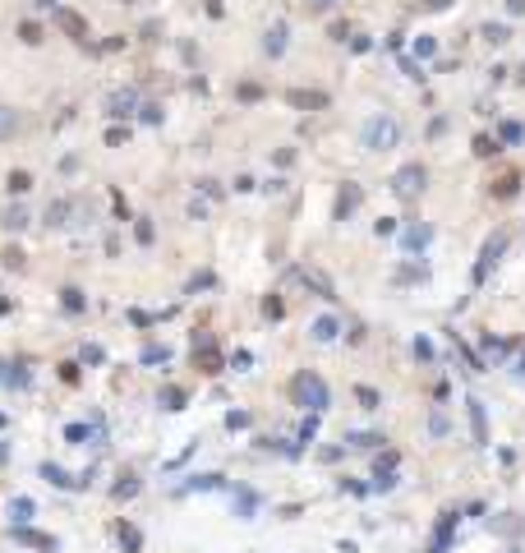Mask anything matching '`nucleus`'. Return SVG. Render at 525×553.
<instances>
[{"label": "nucleus", "instance_id": "nucleus-1", "mask_svg": "<svg viewBox=\"0 0 525 553\" xmlns=\"http://www.w3.org/2000/svg\"><path fill=\"white\" fill-rule=\"evenodd\" d=\"M291 397L304 406V411H327L332 406V392H327V383L318 378V373H295V383H291Z\"/></svg>", "mask_w": 525, "mask_h": 553}, {"label": "nucleus", "instance_id": "nucleus-2", "mask_svg": "<svg viewBox=\"0 0 525 553\" xmlns=\"http://www.w3.org/2000/svg\"><path fill=\"white\" fill-rule=\"evenodd\" d=\"M401 143V124L392 120V116H373L364 124V148L369 153H387V148H396Z\"/></svg>", "mask_w": 525, "mask_h": 553}, {"label": "nucleus", "instance_id": "nucleus-3", "mask_svg": "<svg viewBox=\"0 0 525 553\" xmlns=\"http://www.w3.org/2000/svg\"><path fill=\"white\" fill-rule=\"evenodd\" d=\"M424 180H429V171L419 166V162H410V166H401L392 175V189H396V199H419V194H424Z\"/></svg>", "mask_w": 525, "mask_h": 553}, {"label": "nucleus", "instance_id": "nucleus-4", "mask_svg": "<svg viewBox=\"0 0 525 553\" xmlns=\"http://www.w3.org/2000/svg\"><path fill=\"white\" fill-rule=\"evenodd\" d=\"M502 249H507V230H493L489 240H484V249H479V263H475V286L484 281V276L498 268V259H502Z\"/></svg>", "mask_w": 525, "mask_h": 553}, {"label": "nucleus", "instance_id": "nucleus-5", "mask_svg": "<svg viewBox=\"0 0 525 553\" xmlns=\"http://www.w3.org/2000/svg\"><path fill=\"white\" fill-rule=\"evenodd\" d=\"M143 102H139V92L134 88H115L107 92V116H115V120H129V116H139Z\"/></svg>", "mask_w": 525, "mask_h": 553}, {"label": "nucleus", "instance_id": "nucleus-6", "mask_svg": "<svg viewBox=\"0 0 525 553\" xmlns=\"http://www.w3.org/2000/svg\"><path fill=\"white\" fill-rule=\"evenodd\" d=\"M286 102H291V107H300V111H323V107H327V92H304V88H295Z\"/></svg>", "mask_w": 525, "mask_h": 553}, {"label": "nucleus", "instance_id": "nucleus-7", "mask_svg": "<svg viewBox=\"0 0 525 553\" xmlns=\"http://www.w3.org/2000/svg\"><path fill=\"white\" fill-rule=\"evenodd\" d=\"M286 37H291V28H286V23H272V28H267V42H262V51H267V56H281V51H286Z\"/></svg>", "mask_w": 525, "mask_h": 553}, {"label": "nucleus", "instance_id": "nucleus-8", "mask_svg": "<svg viewBox=\"0 0 525 553\" xmlns=\"http://www.w3.org/2000/svg\"><path fill=\"white\" fill-rule=\"evenodd\" d=\"M0 383H5V387H23V383H28V373H19L14 360H0Z\"/></svg>", "mask_w": 525, "mask_h": 553}, {"label": "nucleus", "instance_id": "nucleus-9", "mask_svg": "<svg viewBox=\"0 0 525 553\" xmlns=\"http://www.w3.org/2000/svg\"><path fill=\"white\" fill-rule=\"evenodd\" d=\"M470 424H475V443H489V424H484V406L470 401Z\"/></svg>", "mask_w": 525, "mask_h": 553}, {"label": "nucleus", "instance_id": "nucleus-10", "mask_svg": "<svg viewBox=\"0 0 525 553\" xmlns=\"http://www.w3.org/2000/svg\"><path fill=\"white\" fill-rule=\"evenodd\" d=\"M19 129V111L14 107H0V138H10Z\"/></svg>", "mask_w": 525, "mask_h": 553}, {"label": "nucleus", "instance_id": "nucleus-11", "mask_svg": "<svg viewBox=\"0 0 525 553\" xmlns=\"http://www.w3.org/2000/svg\"><path fill=\"white\" fill-rule=\"evenodd\" d=\"M337 332H341L337 318H318V323H313V341H332Z\"/></svg>", "mask_w": 525, "mask_h": 553}, {"label": "nucleus", "instance_id": "nucleus-12", "mask_svg": "<svg viewBox=\"0 0 525 553\" xmlns=\"http://www.w3.org/2000/svg\"><path fill=\"white\" fill-rule=\"evenodd\" d=\"M355 203H359V189H355V184H346V189H341V203H337V217H346Z\"/></svg>", "mask_w": 525, "mask_h": 553}, {"label": "nucleus", "instance_id": "nucleus-13", "mask_svg": "<svg viewBox=\"0 0 525 553\" xmlns=\"http://www.w3.org/2000/svg\"><path fill=\"white\" fill-rule=\"evenodd\" d=\"M429 245V226H410L405 230V249H424Z\"/></svg>", "mask_w": 525, "mask_h": 553}, {"label": "nucleus", "instance_id": "nucleus-14", "mask_svg": "<svg viewBox=\"0 0 525 553\" xmlns=\"http://www.w3.org/2000/svg\"><path fill=\"white\" fill-rule=\"evenodd\" d=\"M32 512H37V507H32V498H14V503H10V517H14V521H28Z\"/></svg>", "mask_w": 525, "mask_h": 553}, {"label": "nucleus", "instance_id": "nucleus-15", "mask_svg": "<svg viewBox=\"0 0 525 553\" xmlns=\"http://www.w3.org/2000/svg\"><path fill=\"white\" fill-rule=\"evenodd\" d=\"M28 221H32V217L23 213V208H10V213H5V230H23Z\"/></svg>", "mask_w": 525, "mask_h": 553}, {"label": "nucleus", "instance_id": "nucleus-16", "mask_svg": "<svg viewBox=\"0 0 525 553\" xmlns=\"http://www.w3.org/2000/svg\"><path fill=\"white\" fill-rule=\"evenodd\" d=\"M161 406H166V411H180V406H185V392H180V387H166V392H161Z\"/></svg>", "mask_w": 525, "mask_h": 553}, {"label": "nucleus", "instance_id": "nucleus-17", "mask_svg": "<svg viewBox=\"0 0 525 553\" xmlns=\"http://www.w3.org/2000/svg\"><path fill=\"white\" fill-rule=\"evenodd\" d=\"M120 544H124V553H139V535H134V525L120 521Z\"/></svg>", "mask_w": 525, "mask_h": 553}, {"label": "nucleus", "instance_id": "nucleus-18", "mask_svg": "<svg viewBox=\"0 0 525 553\" xmlns=\"http://www.w3.org/2000/svg\"><path fill=\"white\" fill-rule=\"evenodd\" d=\"M65 213H69V203H51V213H47V226H65Z\"/></svg>", "mask_w": 525, "mask_h": 553}, {"label": "nucleus", "instance_id": "nucleus-19", "mask_svg": "<svg viewBox=\"0 0 525 553\" xmlns=\"http://www.w3.org/2000/svg\"><path fill=\"white\" fill-rule=\"evenodd\" d=\"M199 369H203V373H216V369H221V355H212V351H199Z\"/></svg>", "mask_w": 525, "mask_h": 553}, {"label": "nucleus", "instance_id": "nucleus-20", "mask_svg": "<svg viewBox=\"0 0 525 553\" xmlns=\"http://www.w3.org/2000/svg\"><path fill=\"white\" fill-rule=\"evenodd\" d=\"M484 37H489V42H493V46H502V42H507V37H511V32L502 28V23H489V28H484Z\"/></svg>", "mask_w": 525, "mask_h": 553}, {"label": "nucleus", "instance_id": "nucleus-21", "mask_svg": "<svg viewBox=\"0 0 525 553\" xmlns=\"http://www.w3.org/2000/svg\"><path fill=\"white\" fill-rule=\"evenodd\" d=\"M60 28H65V32H78V37H83V19L65 10V14H60Z\"/></svg>", "mask_w": 525, "mask_h": 553}, {"label": "nucleus", "instance_id": "nucleus-22", "mask_svg": "<svg viewBox=\"0 0 525 553\" xmlns=\"http://www.w3.org/2000/svg\"><path fill=\"white\" fill-rule=\"evenodd\" d=\"M433 51H438V42H433V37H419V42H415V56H419V61H429Z\"/></svg>", "mask_w": 525, "mask_h": 553}, {"label": "nucleus", "instance_id": "nucleus-23", "mask_svg": "<svg viewBox=\"0 0 525 553\" xmlns=\"http://www.w3.org/2000/svg\"><path fill=\"white\" fill-rule=\"evenodd\" d=\"M10 189H14V194H28V189H32V180L23 175V171H14V175H10Z\"/></svg>", "mask_w": 525, "mask_h": 553}, {"label": "nucleus", "instance_id": "nucleus-24", "mask_svg": "<svg viewBox=\"0 0 525 553\" xmlns=\"http://www.w3.org/2000/svg\"><path fill=\"white\" fill-rule=\"evenodd\" d=\"M383 438L378 433H350V447H378Z\"/></svg>", "mask_w": 525, "mask_h": 553}, {"label": "nucleus", "instance_id": "nucleus-25", "mask_svg": "<svg viewBox=\"0 0 525 553\" xmlns=\"http://www.w3.org/2000/svg\"><path fill=\"white\" fill-rule=\"evenodd\" d=\"M355 397H359V406H364V411H373V406H378V392H373V387H359Z\"/></svg>", "mask_w": 525, "mask_h": 553}, {"label": "nucleus", "instance_id": "nucleus-26", "mask_svg": "<svg viewBox=\"0 0 525 553\" xmlns=\"http://www.w3.org/2000/svg\"><path fill=\"white\" fill-rule=\"evenodd\" d=\"M19 37H23V42H42V28H37V23H23Z\"/></svg>", "mask_w": 525, "mask_h": 553}, {"label": "nucleus", "instance_id": "nucleus-27", "mask_svg": "<svg viewBox=\"0 0 525 553\" xmlns=\"http://www.w3.org/2000/svg\"><path fill=\"white\" fill-rule=\"evenodd\" d=\"M521 134H525V129H521V124H502V138H507V143H521Z\"/></svg>", "mask_w": 525, "mask_h": 553}, {"label": "nucleus", "instance_id": "nucleus-28", "mask_svg": "<svg viewBox=\"0 0 525 553\" xmlns=\"http://www.w3.org/2000/svg\"><path fill=\"white\" fill-rule=\"evenodd\" d=\"M475 153L489 157V153H498V143H493V138H475Z\"/></svg>", "mask_w": 525, "mask_h": 553}, {"label": "nucleus", "instance_id": "nucleus-29", "mask_svg": "<svg viewBox=\"0 0 525 553\" xmlns=\"http://www.w3.org/2000/svg\"><path fill=\"white\" fill-rule=\"evenodd\" d=\"M143 360H148V365H157V360H166V346H148V351H143Z\"/></svg>", "mask_w": 525, "mask_h": 553}, {"label": "nucleus", "instance_id": "nucleus-30", "mask_svg": "<svg viewBox=\"0 0 525 553\" xmlns=\"http://www.w3.org/2000/svg\"><path fill=\"white\" fill-rule=\"evenodd\" d=\"M429 429L438 433V438H443V433H447V415H433V420H429Z\"/></svg>", "mask_w": 525, "mask_h": 553}, {"label": "nucleus", "instance_id": "nucleus-31", "mask_svg": "<svg viewBox=\"0 0 525 553\" xmlns=\"http://www.w3.org/2000/svg\"><path fill=\"white\" fill-rule=\"evenodd\" d=\"M83 360H88V365H102V346H83Z\"/></svg>", "mask_w": 525, "mask_h": 553}, {"label": "nucleus", "instance_id": "nucleus-32", "mask_svg": "<svg viewBox=\"0 0 525 553\" xmlns=\"http://www.w3.org/2000/svg\"><path fill=\"white\" fill-rule=\"evenodd\" d=\"M42 475H47V479H51V484H69V479H65V475H60V470H56V466H42Z\"/></svg>", "mask_w": 525, "mask_h": 553}, {"label": "nucleus", "instance_id": "nucleus-33", "mask_svg": "<svg viewBox=\"0 0 525 553\" xmlns=\"http://www.w3.org/2000/svg\"><path fill=\"white\" fill-rule=\"evenodd\" d=\"M65 309H83V295H78V291H65Z\"/></svg>", "mask_w": 525, "mask_h": 553}, {"label": "nucleus", "instance_id": "nucleus-34", "mask_svg": "<svg viewBox=\"0 0 525 553\" xmlns=\"http://www.w3.org/2000/svg\"><path fill=\"white\" fill-rule=\"evenodd\" d=\"M415 355H419V360H433V346H429L424 337H419V341H415Z\"/></svg>", "mask_w": 525, "mask_h": 553}, {"label": "nucleus", "instance_id": "nucleus-35", "mask_svg": "<svg viewBox=\"0 0 525 553\" xmlns=\"http://www.w3.org/2000/svg\"><path fill=\"white\" fill-rule=\"evenodd\" d=\"M415 5H424V10H447V5H456V0H415Z\"/></svg>", "mask_w": 525, "mask_h": 553}, {"label": "nucleus", "instance_id": "nucleus-36", "mask_svg": "<svg viewBox=\"0 0 525 553\" xmlns=\"http://www.w3.org/2000/svg\"><path fill=\"white\" fill-rule=\"evenodd\" d=\"M507 10L511 14H525V0H507Z\"/></svg>", "mask_w": 525, "mask_h": 553}, {"label": "nucleus", "instance_id": "nucleus-37", "mask_svg": "<svg viewBox=\"0 0 525 553\" xmlns=\"http://www.w3.org/2000/svg\"><path fill=\"white\" fill-rule=\"evenodd\" d=\"M32 5H37V10H56V0H32Z\"/></svg>", "mask_w": 525, "mask_h": 553}, {"label": "nucleus", "instance_id": "nucleus-38", "mask_svg": "<svg viewBox=\"0 0 525 553\" xmlns=\"http://www.w3.org/2000/svg\"><path fill=\"white\" fill-rule=\"evenodd\" d=\"M521 373H525V365H521Z\"/></svg>", "mask_w": 525, "mask_h": 553}]
</instances>
